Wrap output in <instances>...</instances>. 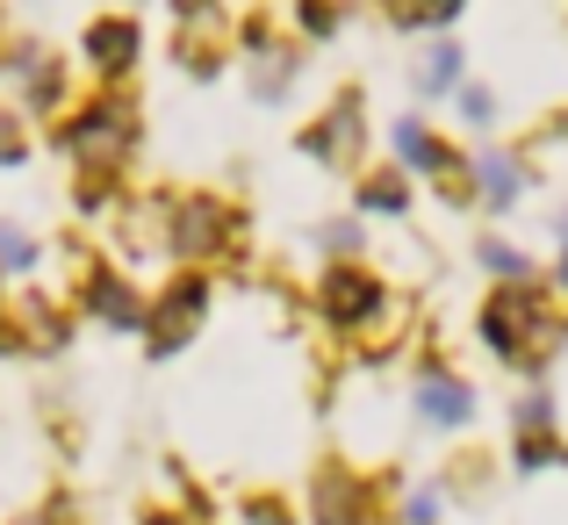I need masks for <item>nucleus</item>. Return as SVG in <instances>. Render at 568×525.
<instances>
[{
	"label": "nucleus",
	"mask_w": 568,
	"mask_h": 525,
	"mask_svg": "<svg viewBox=\"0 0 568 525\" xmlns=\"http://www.w3.org/2000/svg\"><path fill=\"white\" fill-rule=\"evenodd\" d=\"M396 144H403V159H410V166H439V180H446V152L425 138V130H410V123H403V130H396Z\"/></svg>",
	"instance_id": "6e6552de"
},
{
	"label": "nucleus",
	"mask_w": 568,
	"mask_h": 525,
	"mask_svg": "<svg viewBox=\"0 0 568 525\" xmlns=\"http://www.w3.org/2000/svg\"><path fill=\"white\" fill-rule=\"evenodd\" d=\"M115 138H123V115H101V109L87 115L80 130H72V144H80L87 159H94V152H115Z\"/></svg>",
	"instance_id": "423d86ee"
},
{
	"label": "nucleus",
	"mask_w": 568,
	"mask_h": 525,
	"mask_svg": "<svg viewBox=\"0 0 568 525\" xmlns=\"http://www.w3.org/2000/svg\"><path fill=\"white\" fill-rule=\"evenodd\" d=\"M324 310H332L338 324H361V317L382 310V289L367 274H332V281H324Z\"/></svg>",
	"instance_id": "f03ea898"
},
{
	"label": "nucleus",
	"mask_w": 568,
	"mask_h": 525,
	"mask_svg": "<svg viewBox=\"0 0 568 525\" xmlns=\"http://www.w3.org/2000/svg\"><path fill=\"white\" fill-rule=\"evenodd\" d=\"M483 188H489V194L504 202V194L518 188V166H504V159H483Z\"/></svg>",
	"instance_id": "9b49d317"
},
{
	"label": "nucleus",
	"mask_w": 568,
	"mask_h": 525,
	"mask_svg": "<svg viewBox=\"0 0 568 525\" xmlns=\"http://www.w3.org/2000/svg\"><path fill=\"white\" fill-rule=\"evenodd\" d=\"M159 525H181V518H159Z\"/></svg>",
	"instance_id": "dca6fc26"
},
{
	"label": "nucleus",
	"mask_w": 568,
	"mask_h": 525,
	"mask_svg": "<svg viewBox=\"0 0 568 525\" xmlns=\"http://www.w3.org/2000/svg\"><path fill=\"white\" fill-rule=\"evenodd\" d=\"M14 152H22V144H14V130L0 123V159H14Z\"/></svg>",
	"instance_id": "2eb2a0df"
},
{
	"label": "nucleus",
	"mask_w": 568,
	"mask_h": 525,
	"mask_svg": "<svg viewBox=\"0 0 568 525\" xmlns=\"http://www.w3.org/2000/svg\"><path fill=\"white\" fill-rule=\"evenodd\" d=\"M483 332H489V346H504L511 360H540L555 346V317H547L540 295H497Z\"/></svg>",
	"instance_id": "f257e3e1"
},
{
	"label": "nucleus",
	"mask_w": 568,
	"mask_h": 525,
	"mask_svg": "<svg viewBox=\"0 0 568 525\" xmlns=\"http://www.w3.org/2000/svg\"><path fill=\"white\" fill-rule=\"evenodd\" d=\"M468 411H475V403H468V388H460V382H432V388H425V417H446V425H460Z\"/></svg>",
	"instance_id": "0eeeda50"
},
{
	"label": "nucleus",
	"mask_w": 568,
	"mask_h": 525,
	"mask_svg": "<svg viewBox=\"0 0 568 525\" xmlns=\"http://www.w3.org/2000/svg\"><path fill=\"white\" fill-rule=\"evenodd\" d=\"M454 72H460V51H454V43H446V51L432 58V87H439V94H446V80H454Z\"/></svg>",
	"instance_id": "ddd939ff"
},
{
	"label": "nucleus",
	"mask_w": 568,
	"mask_h": 525,
	"mask_svg": "<svg viewBox=\"0 0 568 525\" xmlns=\"http://www.w3.org/2000/svg\"><path fill=\"white\" fill-rule=\"evenodd\" d=\"M388 14H396V22H446L454 8H388Z\"/></svg>",
	"instance_id": "4468645a"
},
{
	"label": "nucleus",
	"mask_w": 568,
	"mask_h": 525,
	"mask_svg": "<svg viewBox=\"0 0 568 525\" xmlns=\"http://www.w3.org/2000/svg\"><path fill=\"white\" fill-rule=\"evenodd\" d=\"M317 518H324V525H361V497H353L346 475H332V483L317 489Z\"/></svg>",
	"instance_id": "39448f33"
},
{
	"label": "nucleus",
	"mask_w": 568,
	"mask_h": 525,
	"mask_svg": "<svg viewBox=\"0 0 568 525\" xmlns=\"http://www.w3.org/2000/svg\"><path fill=\"white\" fill-rule=\"evenodd\" d=\"M0 260H8V266H22V260H29V238H22V231H8V223H0Z\"/></svg>",
	"instance_id": "f8f14e48"
},
{
	"label": "nucleus",
	"mask_w": 568,
	"mask_h": 525,
	"mask_svg": "<svg viewBox=\"0 0 568 525\" xmlns=\"http://www.w3.org/2000/svg\"><path fill=\"white\" fill-rule=\"evenodd\" d=\"M367 209H382V216H396V209H403V180H396V173L367 180Z\"/></svg>",
	"instance_id": "9d476101"
},
{
	"label": "nucleus",
	"mask_w": 568,
	"mask_h": 525,
	"mask_svg": "<svg viewBox=\"0 0 568 525\" xmlns=\"http://www.w3.org/2000/svg\"><path fill=\"white\" fill-rule=\"evenodd\" d=\"M87 58H94L101 72H123L130 58H138V29H130V22H94V37H87Z\"/></svg>",
	"instance_id": "7ed1b4c3"
},
{
	"label": "nucleus",
	"mask_w": 568,
	"mask_h": 525,
	"mask_svg": "<svg viewBox=\"0 0 568 525\" xmlns=\"http://www.w3.org/2000/svg\"><path fill=\"white\" fill-rule=\"evenodd\" d=\"M94 303L109 310V324H138V303H130L123 281H94Z\"/></svg>",
	"instance_id": "1a4fd4ad"
},
{
	"label": "nucleus",
	"mask_w": 568,
	"mask_h": 525,
	"mask_svg": "<svg viewBox=\"0 0 568 525\" xmlns=\"http://www.w3.org/2000/svg\"><path fill=\"white\" fill-rule=\"evenodd\" d=\"M194 310H202V281H181V289L166 295V310H159V317H166V332H159V346H181V339L194 332Z\"/></svg>",
	"instance_id": "20e7f679"
}]
</instances>
